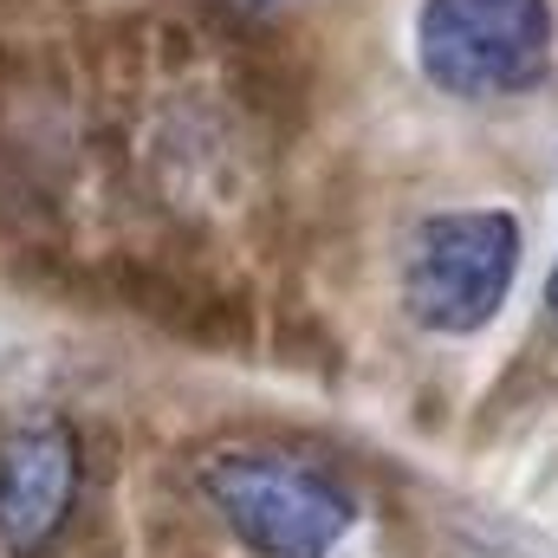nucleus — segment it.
<instances>
[{
  "label": "nucleus",
  "instance_id": "obj_1",
  "mask_svg": "<svg viewBox=\"0 0 558 558\" xmlns=\"http://www.w3.org/2000/svg\"><path fill=\"white\" fill-rule=\"evenodd\" d=\"M202 500L254 558H331L357 526L351 487L286 448H215Z\"/></svg>",
  "mask_w": 558,
  "mask_h": 558
},
{
  "label": "nucleus",
  "instance_id": "obj_2",
  "mask_svg": "<svg viewBox=\"0 0 558 558\" xmlns=\"http://www.w3.org/2000/svg\"><path fill=\"white\" fill-rule=\"evenodd\" d=\"M558 46L553 0H422L416 72L454 105H507L546 85Z\"/></svg>",
  "mask_w": 558,
  "mask_h": 558
},
{
  "label": "nucleus",
  "instance_id": "obj_3",
  "mask_svg": "<svg viewBox=\"0 0 558 558\" xmlns=\"http://www.w3.org/2000/svg\"><path fill=\"white\" fill-rule=\"evenodd\" d=\"M526 260V228L513 208H441L410 234L403 254V312L428 338L487 331Z\"/></svg>",
  "mask_w": 558,
  "mask_h": 558
},
{
  "label": "nucleus",
  "instance_id": "obj_4",
  "mask_svg": "<svg viewBox=\"0 0 558 558\" xmlns=\"http://www.w3.org/2000/svg\"><path fill=\"white\" fill-rule=\"evenodd\" d=\"M85 500V441L65 416H33L0 435V553L59 558Z\"/></svg>",
  "mask_w": 558,
  "mask_h": 558
},
{
  "label": "nucleus",
  "instance_id": "obj_5",
  "mask_svg": "<svg viewBox=\"0 0 558 558\" xmlns=\"http://www.w3.org/2000/svg\"><path fill=\"white\" fill-rule=\"evenodd\" d=\"M546 312L558 318V260H553V274H546Z\"/></svg>",
  "mask_w": 558,
  "mask_h": 558
},
{
  "label": "nucleus",
  "instance_id": "obj_6",
  "mask_svg": "<svg viewBox=\"0 0 558 558\" xmlns=\"http://www.w3.org/2000/svg\"><path fill=\"white\" fill-rule=\"evenodd\" d=\"M241 13H274V7H286V0H234Z\"/></svg>",
  "mask_w": 558,
  "mask_h": 558
}]
</instances>
